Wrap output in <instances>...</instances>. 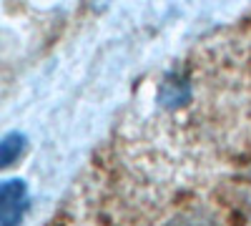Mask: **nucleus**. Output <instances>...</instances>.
<instances>
[{"label":"nucleus","mask_w":251,"mask_h":226,"mask_svg":"<svg viewBox=\"0 0 251 226\" xmlns=\"http://www.w3.org/2000/svg\"><path fill=\"white\" fill-rule=\"evenodd\" d=\"M25 143H28V138L23 133H8V136L0 138V169L13 166V163L23 156Z\"/></svg>","instance_id":"nucleus-3"},{"label":"nucleus","mask_w":251,"mask_h":226,"mask_svg":"<svg viewBox=\"0 0 251 226\" xmlns=\"http://www.w3.org/2000/svg\"><path fill=\"white\" fill-rule=\"evenodd\" d=\"M28 183L23 178L0 181V226H18L28 211Z\"/></svg>","instance_id":"nucleus-1"},{"label":"nucleus","mask_w":251,"mask_h":226,"mask_svg":"<svg viewBox=\"0 0 251 226\" xmlns=\"http://www.w3.org/2000/svg\"><path fill=\"white\" fill-rule=\"evenodd\" d=\"M161 100L163 106H183L188 100V83L183 75H169L161 86Z\"/></svg>","instance_id":"nucleus-2"}]
</instances>
